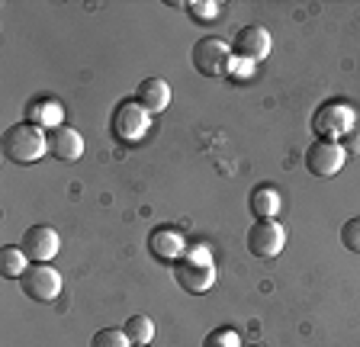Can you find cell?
I'll list each match as a JSON object with an SVG mask.
<instances>
[{
  "label": "cell",
  "mask_w": 360,
  "mask_h": 347,
  "mask_svg": "<svg viewBox=\"0 0 360 347\" xmlns=\"http://www.w3.org/2000/svg\"><path fill=\"white\" fill-rule=\"evenodd\" d=\"M45 155H49L45 129L32 126V122H16L4 132V158L13 164H36Z\"/></svg>",
  "instance_id": "6da1fadb"
},
{
  "label": "cell",
  "mask_w": 360,
  "mask_h": 347,
  "mask_svg": "<svg viewBox=\"0 0 360 347\" xmlns=\"http://www.w3.org/2000/svg\"><path fill=\"white\" fill-rule=\"evenodd\" d=\"M174 280L187 293H206L216 283V264L206 244H187V254L174 264Z\"/></svg>",
  "instance_id": "7a4b0ae2"
},
{
  "label": "cell",
  "mask_w": 360,
  "mask_h": 347,
  "mask_svg": "<svg viewBox=\"0 0 360 347\" xmlns=\"http://www.w3.org/2000/svg\"><path fill=\"white\" fill-rule=\"evenodd\" d=\"M190 61H193L196 74L202 77H222L225 71L232 68V42L225 39H216V36H206L200 39L190 52Z\"/></svg>",
  "instance_id": "3957f363"
},
{
  "label": "cell",
  "mask_w": 360,
  "mask_h": 347,
  "mask_svg": "<svg viewBox=\"0 0 360 347\" xmlns=\"http://www.w3.org/2000/svg\"><path fill=\"white\" fill-rule=\"evenodd\" d=\"M20 289L32 302H55L61 296V273L49 264H30L20 277Z\"/></svg>",
  "instance_id": "277c9868"
},
{
  "label": "cell",
  "mask_w": 360,
  "mask_h": 347,
  "mask_svg": "<svg viewBox=\"0 0 360 347\" xmlns=\"http://www.w3.org/2000/svg\"><path fill=\"white\" fill-rule=\"evenodd\" d=\"M354 126H357L354 110H351V106H345V103H338V100L319 106V113H315V119H312V129L319 132V138H328V142L345 138Z\"/></svg>",
  "instance_id": "5b68a950"
},
{
  "label": "cell",
  "mask_w": 360,
  "mask_h": 347,
  "mask_svg": "<svg viewBox=\"0 0 360 347\" xmlns=\"http://www.w3.org/2000/svg\"><path fill=\"white\" fill-rule=\"evenodd\" d=\"M286 244V228L277 219H257L248 228V251L255 257H277Z\"/></svg>",
  "instance_id": "8992f818"
},
{
  "label": "cell",
  "mask_w": 360,
  "mask_h": 347,
  "mask_svg": "<svg viewBox=\"0 0 360 347\" xmlns=\"http://www.w3.org/2000/svg\"><path fill=\"white\" fill-rule=\"evenodd\" d=\"M270 32L264 30V26H241L238 32H235L232 39V55L238 61H245V65H261L264 58L270 55Z\"/></svg>",
  "instance_id": "52a82bcc"
},
{
  "label": "cell",
  "mask_w": 360,
  "mask_h": 347,
  "mask_svg": "<svg viewBox=\"0 0 360 347\" xmlns=\"http://www.w3.org/2000/svg\"><path fill=\"white\" fill-rule=\"evenodd\" d=\"M347 161V151L341 142H328V138H319V142L309 145L306 151V167L315 177H335Z\"/></svg>",
  "instance_id": "ba28073f"
},
{
  "label": "cell",
  "mask_w": 360,
  "mask_h": 347,
  "mask_svg": "<svg viewBox=\"0 0 360 347\" xmlns=\"http://www.w3.org/2000/svg\"><path fill=\"white\" fill-rule=\"evenodd\" d=\"M20 248H22V254L30 257L32 264H49V261L58 254L61 238H58V232L49 228V225H32V228L22 232Z\"/></svg>",
  "instance_id": "9c48e42d"
},
{
  "label": "cell",
  "mask_w": 360,
  "mask_h": 347,
  "mask_svg": "<svg viewBox=\"0 0 360 347\" xmlns=\"http://www.w3.org/2000/svg\"><path fill=\"white\" fill-rule=\"evenodd\" d=\"M145 129H148V113H145L135 100L122 103L120 110H116V116H112V132H116V138H122V142H139V138L145 136Z\"/></svg>",
  "instance_id": "30bf717a"
},
{
  "label": "cell",
  "mask_w": 360,
  "mask_h": 347,
  "mask_svg": "<svg viewBox=\"0 0 360 347\" xmlns=\"http://www.w3.org/2000/svg\"><path fill=\"white\" fill-rule=\"evenodd\" d=\"M148 251H151V257H158V261L177 264L180 257L187 254V242H184V235H180L177 228L161 225L148 235Z\"/></svg>",
  "instance_id": "8fae6325"
},
{
  "label": "cell",
  "mask_w": 360,
  "mask_h": 347,
  "mask_svg": "<svg viewBox=\"0 0 360 347\" xmlns=\"http://www.w3.org/2000/svg\"><path fill=\"white\" fill-rule=\"evenodd\" d=\"M49 155L55 161H77L84 155V138L77 129L71 126H58V129H49Z\"/></svg>",
  "instance_id": "7c38bea8"
},
{
  "label": "cell",
  "mask_w": 360,
  "mask_h": 347,
  "mask_svg": "<svg viewBox=\"0 0 360 347\" xmlns=\"http://www.w3.org/2000/svg\"><path fill=\"white\" fill-rule=\"evenodd\" d=\"M135 103L142 106L148 116H158L165 113L167 103H171V84L161 81V77H145L135 91Z\"/></svg>",
  "instance_id": "4fadbf2b"
},
{
  "label": "cell",
  "mask_w": 360,
  "mask_h": 347,
  "mask_svg": "<svg viewBox=\"0 0 360 347\" xmlns=\"http://www.w3.org/2000/svg\"><path fill=\"white\" fill-rule=\"evenodd\" d=\"M65 110H61V103L58 100H52V97H39V100H30L26 103V122H32V126H39V129H58V126H65Z\"/></svg>",
  "instance_id": "5bb4252c"
},
{
  "label": "cell",
  "mask_w": 360,
  "mask_h": 347,
  "mask_svg": "<svg viewBox=\"0 0 360 347\" xmlns=\"http://www.w3.org/2000/svg\"><path fill=\"white\" fill-rule=\"evenodd\" d=\"M248 206H251V212L257 219H274L280 212V206H283V197H280V190L274 183H257L251 190V197H248Z\"/></svg>",
  "instance_id": "9a60e30c"
},
{
  "label": "cell",
  "mask_w": 360,
  "mask_h": 347,
  "mask_svg": "<svg viewBox=\"0 0 360 347\" xmlns=\"http://www.w3.org/2000/svg\"><path fill=\"white\" fill-rule=\"evenodd\" d=\"M122 332H126V338L132 341L135 347H145L155 338V322H151L148 315H129L126 325H122Z\"/></svg>",
  "instance_id": "2e32d148"
},
{
  "label": "cell",
  "mask_w": 360,
  "mask_h": 347,
  "mask_svg": "<svg viewBox=\"0 0 360 347\" xmlns=\"http://www.w3.org/2000/svg\"><path fill=\"white\" fill-rule=\"evenodd\" d=\"M0 267H4V277L20 280L22 273H26V267H30V257L22 254V248H4V254H0Z\"/></svg>",
  "instance_id": "e0dca14e"
},
{
  "label": "cell",
  "mask_w": 360,
  "mask_h": 347,
  "mask_svg": "<svg viewBox=\"0 0 360 347\" xmlns=\"http://www.w3.org/2000/svg\"><path fill=\"white\" fill-rule=\"evenodd\" d=\"M187 13L193 23H216L222 16V7L212 0H187Z\"/></svg>",
  "instance_id": "ac0fdd59"
},
{
  "label": "cell",
  "mask_w": 360,
  "mask_h": 347,
  "mask_svg": "<svg viewBox=\"0 0 360 347\" xmlns=\"http://www.w3.org/2000/svg\"><path fill=\"white\" fill-rule=\"evenodd\" d=\"M90 347H132V341L126 338L122 328H100L90 341Z\"/></svg>",
  "instance_id": "d6986e66"
},
{
  "label": "cell",
  "mask_w": 360,
  "mask_h": 347,
  "mask_svg": "<svg viewBox=\"0 0 360 347\" xmlns=\"http://www.w3.org/2000/svg\"><path fill=\"white\" fill-rule=\"evenodd\" d=\"M202 347H245L235 328H216L202 338Z\"/></svg>",
  "instance_id": "ffe728a7"
},
{
  "label": "cell",
  "mask_w": 360,
  "mask_h": 347,
  "mask_svg": "<svg viewBox=\"0 0 360 347\" xmlns=\"http://www.w3.org/2000/svg\"><path fill=\"white\" fill-rule=\"evenodd\" d=\"M341 244L347 251H354V254H360V216H354V219H347L341 225Z\"/></svg>",
  "instance_id": "44dd1931"
},
{
  "label": "cell",
  "mask_w": 360,
  "mask_h": 347,
  "mask_svg": "<svg viewBox=\"0 0 360 347\" xmlns=\"http://www.w3.org/2000/svg\"><path fill=\"white\" fill-rule=\"evenodd\" d=\"M341 145H345L347 155H360V126H354L351 132H347V136L341 138Z\"/></svg>",
  "instance_id": "7402d4cb"
},
{
  "label": "cell",
  "mask_w": 360,
  "mask_h": 347,
  "mask_svg": "<svg viewBox=\"0 0 360 347\" xmlns=\"http://www.w3.org/2000/svg\"><path fill=\"white\" fill-rule=\"evenodd\" d=\"M248 347H264V344H248Z\"/></svg>",
  "instance_id": "603a6c76"
}]
</instances>
